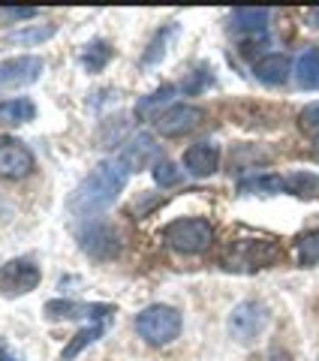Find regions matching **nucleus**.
I'll return each mask as SVG.
<instances>
[{"label":"nucleus","instance_id":"1","mask_svg":"<svg viewBox=\"0 0 319 361\" xmlns=\"http://www.w3.org/2000/svg\"><path fill=\"white\" fill-rule=\"evenodd\" d=\"M127 178H130V169L124 166L118 157L115 160L97 163L94 172H90L70 196V211L78 214V217H94V214L106 211L112 202L121 196V190L127 187Z\"/></svg>","mask_w":319,"mask_h":361},{"label":"nucleus","instance_id":"2","mask_svg":"<svg viewBox=\"0 0 319 361\" xmlns=\"http://www.w3.org/2000/svg\"><path fill=\"white\" fill-rule=\"evenodd\" d=\"M181 325H184L181 322V313L175 307H169V304H151V307H145L136 316V331L151 346L172 343L181 334Z\"/></svg>","mask_w":319,"mask_h":361},{"label":"nucleus","instance_id":"3","mask_svg":"<svg viewBox=\"0 0 319 361\" xmlns=\"http://www.w3.org/2000/svg\"><path fill=\"white\" fill-rule=\"evenodd\" d=\"M163 241L178 253L196 256V253H205L211 247L214 229H211V223L202 220V217H181V220H172L163 229Z\"/></svg>","mask_w":319,"mask_h":361},{"label":"nucleus","instance_id":"4","mask_svg":"<svg viewBox=\"0 0 319 361\" xmlns=\"http://www.w3.org/2000/svg\"><path fill=\"white\" fill-rule=\"evenodd\" d=\"M277 256L280 250L271 241H235L223 256V268L238 271V274H250V271L277 262Z\"/></svg>","mask_w":319,"mask_h":361},{"label":"nucleus","instance_id":"5","mask_svg":"<svg viewBox=\"0 0 319 361\" xmlns=\"http://www.w3.org/2000/svg\"><path fill=\"white\" fill-rule=\"evenodd\" d=\"M268 322H271L268 307L262 301L250 298V301H241V304H235L232 307V313H229V334L235 337V341L250 343L268 329Z\"/></svg>","mask_w":319,"mask_h":361},{"label":"nucleus","instance_id":"6","mask_svg":"<svg viewBox=\"0 0 319 361\" xmlns=\"http://www.w3.org/2000/svg\"><path fill=\"white\" fill-rule=\"evenodd\" d=\"M78 247L90 256V259H97V262H109V259H115L121 256V235L112 229L109 223H102V220H94V223H88L82 232H78Z\"/></svg>","mask_w":319,"mask_h":361},{"label":"nucleus","instance_id":"7","mask_svg":"<svg viewBox=\"0 0 319 361\" xmlns=\"http://www.w3.org/2000/svg\"><path fill=\"white\" fill-rule=\"evenodd\" d=\"M42 271L33 259H9L0 265V295H28L40 286Z\"/></svg>","mask_w":319,"mask_h":361},{"label":"nucleus","instance_id":"8","mask_svg":"<svg viewBox=\"0 0 319 361\" xmlns=\"http://www.w3.org/2000/svg\"><path fill=\"white\" fill-rule=\"evenodd\" d=\"M33 169H37V160H33L28 145L13 139V135H0V178L21 180V178H28Z\"/></svg>","mask_w":319,"mask_h":361},{"label":"nucleus","instance_id":"9","mask_svg":"<svg viewBox=\"0 0 319 361\" xmlns=\"http://www.w3.org/2000/svg\"><path fill=\"white\" fill-rule=\"evenodd\" d=\"M205 111L199 106H187V103H178V106H169L166 111H160L157 118V133L166 135V139H181V135L193 133L202 123Z\"/></svg>","mask_w":319,"mask_h":361},{"label":"nucleus","instance_id":"10","mask_svg":"<svg viewBox=\"0 0 319 361\" xmlns=\"http://www.w3.org/2000/svg\"><path fill=\"white\" fill-rule=\"evenodd\" d=\"M229 30L244 45H265L268 39V9H235L229 16Z\"/></svg>","mask_w":319,"mask_h":361},{"label":"nucleus","instance_id":"11","mask_svg":"<svg viewBox=\"0 0 319 361\" xmlns=\"http://www.w3.org/2000/svg\"><path fill=\"white\" fill-rule=\"evenodd\" d=\"M115 307L112 304H85V301H49L45 304V316L49 319H88L94 322H109Z\"/></svg>","mask_w":319,"mask_h":361},{"label":"nucleus","instance_id":"12","mask_svg":"<svg viewBox=\"0 0 319 361\" xmlns=\"http://www.w3.org/2000/svg\"><path fill=\"white\" fill-rule=\"evenodd\" d=\"M45 70L42 58L37 54H21V58L0 61V87H25L40 82V75Z\"/></svg>","mask_w":319,"mask_h":361},{"label":"nucleus","instance_id":"13","mask_svg":"<svg viewBox=\"0 0 319 361\" xmlns=\"http://www.w3.org/2000/svg\"><path fill=\"white\" fill-rule=\"evenodd\" d=\"M118 160L127 166L130 172H139L145 166H157L160 163V145L148 133H136L133 139H127Z\"/></svg>","mask_w":319,"mask_h":361},{"label":"nucleus","instance_id":"14","mask_svg":"<svg viewBox=\"0 0 319 361\" xmlns=\"http://www.w3.org/2000/svg\"><path fill=\"white\" fill-rule=\"evenodd\" d=\"M220 166V148L214 142H196L184 151V169L193 178H211Z\"/></svg>","mask_w":319,"mask_h":361},{"label":"nucleus","instance_id":"15","mask_svg":"<svg viewBox=\"0 0 319 361\" xmlns=\"http://www.w3.org/2000/svg\"><path fill=\"white\" fill-rule=\"evenodd\" d=\"M253 75L259 78L262 85L280 87V85H287V82H289L292 63H289L287 54H265V58H259V61L253 63Z\"/></svg>","mask_w":319,"mask_h":361},{"label":"nucleus","instance_id":"16","mask_svg":"<svg viewBox=\"0 0 319 361\" xmlns=\"http://www.w3.org/2000/svg\"><path fill=\"white\" fill-rule=\"evenodd\" d=\"M37 118V106H33L30 97H13L0 103V123L4 127H21V123H30Z\"/></svg>","mask_w":319,"mask_h":361},{"label":"nucleus","instance_id":"17","mask_svg":"<svg viewBox=\"0 0 319 361\" xmlns=\"http://www.w3.org/2000/svg\"><path fill=\"white\" fill-rule=\"evenodd\" d=\"M295 82L307 90L319 87V49H304L295 61Z\"/></svg>","mask_w":319,"mask_h":361},{"label":"nucleus","instance_id":"18","mask_svg":"<svg viewBox=\"0 0 319 361\" xmlns=\"http://www.w3.org/2000/svg\"><path fill=\"white\" fill-rule=\"evenodd\" d=\"M102 334H106V322H94V325H88V329L76 331V334H73V341L66 343V349L61 353V361H73L76 355H82L90 343H97V341H100Z\"/></svg>","mask_w":319,"mask_h":361},{"label":"nucleus","instance_id":"19","mask_svg":"<svg viewBox=\"0 0 319 361\" xmlns=\"http://www.w3.org/2000/svg\"><path fill=\"white\" fill-rule=\"evenodd\" d=\"M175 94H178V90H175L172 85H163L160 90H154V94H148V97L139 99V106H136V115H139V118H154V121H157V118H160V109L172 103Z\"/></svg>","mask_w":319,"mask_h":361},{"label":"nucleus","instance_id":"20","mask_svg":"<svg viewBox=\"0 0 319 361\" xmlns=\"http://www.w3.org/2000/svg\"><path fill=\"white\" fill-rule=\"evenodd\" d=\"M112 45L106 39H94V42H88L85 49H82V66L88 73H102L106 70V63L112 61Z\"/></svg>","mask_w":319,"mask_h":361},{"label":"nucleus","instance_id":"21","mask_svg":"<svg viewBox=\"0 0 319 361\" xmlns=\"http://www.w3.org/2000/svg\"><path fill=\"white\" fill-rule=\"evenodd\" d=\"M241 193H262V196H271V193H287V178L280 175H259V178H247L238 184Z\"/></svg>","mask_w":319,"mask_h":361},{"label":"nucleus","instance_id":"22","mask_svg":"<svg viewBox=\"0 0 319 361\" xmlns=\"http://www.w3.org/2000/svg\"><path fill=\"white\" fill-rule=\"evenodd\" d=\"M175 37H178V25H175V21H169V25H166V27L160 30L157 37L151 39V45H148V51H145L142 63H145V66H154V63H160V61H163V54H166V45L172 42Z\"/></svg>","mask_w":319,"mask_h":361},{"label":"nucleus","instance_id":"23","mask_svg":"<svg viewBox=\"0 0 319 361\" xmlns=\"http://www.w3.org/2000/svg\"><path fill=\"white\" fill-rule=\"evenodd\" d=\"M54 33H58V25H42V27L37 25V27H28V30H16L6 42L9 45H37V42L52 39Z\"/></svg>","mask_w":319,"mask_h":361},{"label":"nucleus","instance_id":"24","mask_svg":"<svg viewBox=\"0 0 319 361\" xmlns=\"http://www.w3.org/2000/svg\"><path fill=\"white\" fill-rule=\"evenodd\" d=\"M287 193L301 196V199L319 196V178H316V175H307V172L292 175V178H287Z\"/></svg>","mask_w":319,"mask_h":361},{"label":"nucleus","instance_id":"25","mask_svg":"<svg viewBox=\"0 0 319 361\" xmlns=\"http://www.w3.org/2000/svg\"><path fill=\"white\" fill-rule=\"evenodd\" d=\"M295 247H299V262L301 265H319V229L301 235Z\"/></svg>","mask_w":319,"mask_h":361},{"label":"nucleus","instance_id":"26","mask_svg":"<svg viewBox=\"0 0 319 361\" xmlns=\"http://www.w3.org/2000/svg\"><path fill=\"white\" fill-rule=\"evenodd\" d=\"M154 180H157L160 187H175V184H181V180H184V172L178 169V163L160 160V163L154 166Z\"/></svg>","mask_w":319,"mask_h":361},{"label":"nucleus","instance_id":"27","mask_svg":"<svg viewBox=\"0 0 319 361\" xmlns=\"http://www.w3.org/2000/svg\"><path fill=\"white\" fill-rule=\"evenodd\" d=\"M299 127H301V133H307L311 139L319 142V99L316 103H307L299 111Z\"/></svg>","mask_w":319,"mask_h":361},{"label":"nucleus","instance_id":"28","mask_svg":"<svg viewBox=\"0 0 319 361\" xmlns=\"http://www.w3.org/2000/svg\"><path fill=\"white\" fill-rule=\"evenodd\" d=\"M33 16H37L33 6H0V25H18V21Z\"/></svg>","mask_w":319,"mask_h":361},{"label":"nucleus","instance_id":"29","mask_svg":"<svg viewBox=\"0 0 319 361\" xmlns=\"http://www.w3.org/2000/svg\"><path fill=\"white\" fill-rule=\"evenodd\" d=\"M211 82H214V78H211V70H205V66H202V70L190 73V78H187V82L181 85V87H184V94H199V90H205Z\"/></svg>","mask_w":319,"mask_h":361},{"label":"nucleus","instance_id":"30","mask_svg":"<svg viewBox=\"0 0 319 361\" xmlns=\"http://www.w3.org/2000/svg\"><path fill=\"white\" fill-rule=\"evenodd\" d=\"M0 361H21L13 349H9V343L4 341V337H0Z\"/></svg>","mask_w":319,"mask_h":361},{"label":"nucleus","instance_id":"31","mask_svg":"<svg viewBox=\"0 0 319 361\" xmlns=\"http://www.w3.org/2000/svg\"><path fill=\"white\" fill-rule=\"evenodd\" d=\"M265 361H292V355L287 353V349H271V353L265 355Z\"/></svg>","mask_w":319,"mask_h":361},{"label":"nucleus","instance_id":"32","mask_svg":"<svg viewBox=\"0 0 319 361\" xmlns=\"http://www.w3.org/2000/svg\"><path fill=\"white\" fill-rule=\"evenodd\" d=\"M313 157H316V160H319V142H316V151H313Z\"/></svg>","mask_w":319,"mask_h":361},{"label":"nucleus","instance_id":"33","mask_svg":"<svg viewBox=\"0 0 319 361\" xmlns=\"http://www.w3.org/2000/svg\"><path fill=\"white\" fill-rule=\"evenodd\" d=\"M313 18H316V21H319V9H316V13H313Z\"/></svg>","mask_w":319,"mask_h":361}]
</instances>
